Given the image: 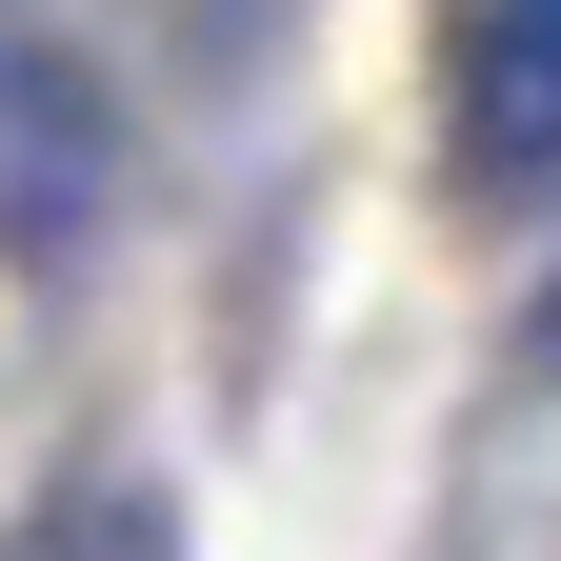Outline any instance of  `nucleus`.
<instances>
[{"label": "nucleus", "instance_id": "7ed1b4c3", "mask_svg": "<svg viewBox=\"0 0 561 561\" xmlns=\"http://www.w3.org/2000/svg\"><path fill=\"white\" fill-rule=\"evenodd\" d=\"M21 561H140V522H121V502H81V522H41Z\"/></svg>", "mask_w": 561, "mask_h": 561}, {"label": "nucleus", "instance_id": "f257e3e1", "mask_svg": "<svg viewBox=\"0 0 561 561\" xmlns=\"http://www.w3.org/2000/svg\"><path fill=\"white\" fill-rule=\"evenodd\" d=\"M121 201V121L41 21H0V261H81Z\"/></svg>", "mask_w": 561, "mask_h": 561}, {"label": "nucleus", "instance_id": "f03ea898", "mask_svg": "<svg viewBox=\"0 0 561 561\" xmlns=\"http://www.w3.org/2000/svg\"><path fill=\"white\" fill-rule=\"evenodd\" d=\"M461 161L561 181V0H481L461 21Z\"/></svg>", "mask_w": 561, "mask_h": 561}]
</instances>
